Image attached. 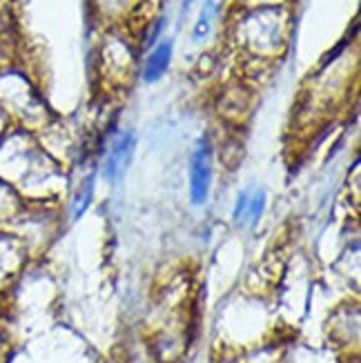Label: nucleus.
Wrapping results in <instances>:
<instances>
[{"mask_svg":"<svg viewBox=\"0 0 361 363\" xmlns=\"http://www.w3.org/2000/svg\"><path fill=\"white\" fill-rule=\"evenodd\" d=\"M172 60V43H159L154 47V52L148 56L145 67H143V81L145 83H154L167 72Z\"/></svg>","mask_w":361,"mask_h":363,"instance_id":"7ed1b4c3","label":"nucleus"},{"mask_svg":"<svg viewBox=\"0 0 361 363\" xmlns=\"http://www.w3.org/2000/svg\"><path fill=\"white\" fill-rule=\"evenodd\" d=\"M136 147V138L132 132H123L114 138L112 147L107 150L105 163H103V177L107 181H116L125 174V169L132 163V154Z\"/></svg>","mask_w":361,"mask_h":363,"instance_id":"f03ea898","label":"nucleus"},{"mask_svg":"<svg viewBox=\"0 0 361 363\" xmlns=\"http://www.w3.org/2000/svg\"><path fill=\"white\" fill-rule=\"evenodd\" d=\"M248 203H250V192H241L237 196V203H234V210H232V220L234 223H241L245 220V212H248Z\"/></svg>","mask_w":361,"mask_h":363,"instance_id":"39448f33","label":"nucleus"},{"mask_svg":"<svg viewBox=\"0 0 361 363\" xmlns=\"http://www.w3.org/2000/svg\"><path fill=\"white\" fill-rule=\"evenodd\" d=\"M265 203H268V194H265V189H257V192L250 194V203H248V212H245V220L250 228H255L263 212H265Z\"/></svg>","mask_w":361,"mask_h":363,"instance_id":"20e7f679","label":"nucleus"},{"mask_svg":"<svg viewBox=\"0 0 361 363\" xmlns=\"http://www.w3.org/2000/svg\"><path fill=\"white\" fill-rule=\"evenodd\" d=\"M187 187H190V203L194 208L206 205L212 187V145L208 138H201L187 165Z\"/></svg>","mask_w":361,"mask_h":363,"instance_id":"f257e3e1","label":"nucleus"}]
</instances>
